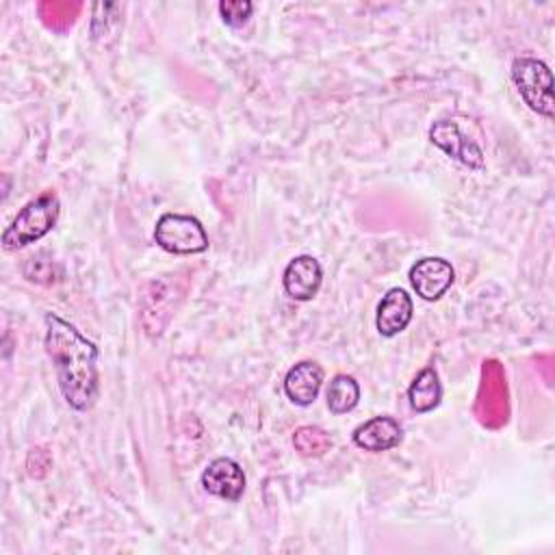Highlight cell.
Wrapping results in <instances>:
<instances>
[{
  "label": "cell",
  "mask_w": 555,
  "mask_h": 555,
  "mask_svg": "<svg viewBox=\"0 0 555 555\" xmlns=\"http://www.w3.org/2000/svg\"><path fill=\"white\" fill-rule=\"evenodd\" d=\"M429 139L434 145H438L444 154L455 158L457 163L470 167V169H481L483 167V152L481 147L464 137L460 132V126L451 119H438L429 128Z\"/></svg>",
  "instance_id": "6"
},
{
  "label": "cell",
  "mask_w": 555,
  "mask_h": 555,
  "mask_svg": "<svg viewBox=\"0 0 555 555\" xmlns=\"http://www.w3.org/2000/svg\"><path fill=\"white\" fill-rule=\"evenodd\" d=\"M327 408L332 414H345L353 410L360 401V386L351 375L338 373L332 377L327 390H325Z\"/></svg>",
  "instance_id": "13"
},
{
  "label": "cell",
  "mask_w": 555,
  "mask_h": 555,
  "mask_svg": "<svg viewBox=\"0 0 555 555\" xmlns=\"http://www.w3.org/2000/svg\"><path fill=\"white\" fill-rule=\"evenodd\" d=\"M323 384V369L314 360H301L288 369L284 377V392L297 405H310Z\"/></svg>",
  "instance_id": "11"
},
{
  "label": "cell",
  "mask_w": 555,
  "mask_h": 555,
  "mask_svg": "<svg viewBox=\"0 0 555 555\" xmlns=\"http://www.w3.org/2000/svg\"><path fill=\"white\" fill-rule=\"evenodd\" d=\"M254 4L247 0H223L219 2V13L223 17V22L232 28L243 26L247 22V17L251 15Z\"/></svg>",
  "instance_id": "15"
},
{
  "label": "cell",
  "mask_w": 555,
  "mask_h": 555,
  "mask_svg": "<svg viewBox=\"0 0 555 555\" xmlns=\"http://www.w3.org/2000/svg\"><path fill=\"white\" fill-rule=\"evenodd\" d=\"M403 438L401 425L392 416H373L353 429L356 447L379 453L397 447Z\"/></svg>",
  "instance_id": "10"
},
{
  "label": "cell",
  "mask_w": 555,
  "mask_h": 555,
  "mask_svg": "<svg viewBox=\"0 0 555 555\" xmlns=\"http://www.w3.org/2000/svg\"><path fill=\"white\" fill-rule=\"evenodd\" d=\"M154 241L169 254H199L208 247V234L191 215L165 212L154 225Z\"/></svg>",
  "instance_id": "4"
},
{
  "label": "cell",
  "mask_w": 555,
  "mask_h": 555,
  "mask_svg": "<svg viewBox=\"0 0 555 555\" xmlns=\"http://www.w3.org/2000/svg\"><path fill=\"white\" fill-rule=\"evenodd\" d=\"M412 312H414L412 297L403 288L395 286L386 291V295L377 304V317H375L377 332L388 338L397 336L412 321Z\"/></svg>",
  "instance_id": "9"
},
{
  "label": "cell",
  "mask_w": 555,
  "mask_h": 555,
  "mask_svg": "<svg viewBox=\"0 0 555 555\" xmlns=\"http://www.w3.org/2000/svg\"><path fill=\"white\" fill-rule=\"evenodd\" d=\"M442 399V386L436 369L425 366L423 371L416 373L408 388V401L414 412H431Z\"/></svg>",
  "instance_id": "12"
},
{
  "label": "cell",
  "mask_w": 555,
  "mask_h": 555,
  "mask_svg": "<svg viewBox=\"0 0 555 555\" xmlns=\"http://www.w3.org/2000/svg\"><path fill=\"white\" fill-rule=\"evenodd\" d=\"M46 351L54 364L63 399L78 412H87L100 390L98 347L72 323L54 312L46 314Z\"/></svg>",
  "instance_id": "1"
},
{
  "label": "cell",
  "mask_w": 555,
  "mask_h": 555,
  "mask_svg": "<svg viewBox=\"0 0 555 555\" xmlns=\"http://www.w3.org/2000/svg\"><path fill=\"white\" fill-rule=\"evenodd\" d=\"M293 444L299 451V455H304V457H319V455H323L332 447V440H330V434L323 431L321 427H317V425H301L293 434Z\"/></svg>",
  "instance_id": "14"
},
{
  "label": "cell",
  "mask_w": 555,
  "mask_h": 555,
  "mask_svg": "<svg viewBox=\"0 0 555 555\" xmlns=\"http://www.w3.org/2000/svg\"><path fill=\"white\" fill-rule=\"evenodd\" d=\"M282 282H284V291L291 299L310 301L321 288L323 269L314 256L301 254V256H295L286 264Z\"/></svg>",
  "instance_id": "7"
},
{
  "label": "cell",
  "mask_w": 555,
  "mask_h": 555,
  "mask_svg": "<svg viewBox=\"0 0 555 555\" xmlns=\"http://www.w3.org/2000/svg\"><path fill=\"white\" fill-rule=\"evenodd\" d=\"M202 486L208 494L225 501H238L245 492V473L234 460L217 457L204 468Z\"/></svg>",
  "instance_id": "8"
},
{
  "label": "cell",
  "mask_w": 555,
  "mask_h": 555,
  "mask_svg": "<svg viewBox=\"0 0 555 555\" xmlns=\"http://www.w3.org/2000/svg\"><path fill=\"white\" fill-rule=\"evenodd\" d=\"M410 284L416 291V295L425 301H436L440 299L449 286L453 284L455 271L449 260L438 258V256H427L416 260L410 267Z\"/></svg>",
  "instance_id": "5"
},
{
  "label": "cell",
  "mask_w": 555,
  "mask_h": 555,
  "mask_svg": "<svg viewBox=\"0 0 555 555\" xmlns=\"http://www.w3.org/2000/svg\"><path fill=\"white\" fill-rule=\"evenodd\" d=\"M512 78L525 100V104L535 111L538 115L553 117L555 102H553V76L544 61L533 56H518L512 63Z\"/></svg>",
  "instance_id": "3"
},
{
  "label": "cell",
  "mask_w": 555,
  "mask_h": 555,
  "mask_svg": "<svg viewBox=\"0 0 555 555\" xmlns=\"http://www.w3.org/2000/svg\"><path fill=\"white\" fill-rule=\"evenodd\" d=\"M61 212V202L54 191H43L35 199H30L15 219L2 232V247L7 251L26 247L39 238H43L56 223Z\"/></svg>",
  "instance_id": "2"
}]
</instances>
